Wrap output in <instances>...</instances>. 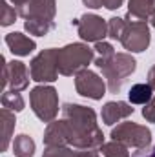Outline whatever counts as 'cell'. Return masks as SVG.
<instances>
[{
  "label": "cell",
  "mask_w": 155,
  "mask_h": 157,
  "mask_svg": "<svg viewBox=\"0 0 155 157\" xmlns=\"http://www.w3.org/2000/svg\"><path fill=\"white\" fill-rule=\"evenodd\" d=\"M62 119L68 126V144L75 150L97 148L104 144V133L99 128L97 113L89 106H82L75 102H66L62 108Z\"/></svg>",
  "instance_id": "1"
},
{
  "label": "cell",
  "mask_w": 155,
  "mask_h": 157,
  "mask_svg": "<svg viewBox=\"0 0 155 157\" xmlns=\"http://www.w3.org/2000/svg\"><path fill=\"white\" fill-rule=\"evenodd\" d=\"M95 66L102 71V77L108 84L110 93H119L124 86L126 78L137 70V60L131 57V53H115L112 59H100L97 57Z\"/></svg>",
  "instance_id": "2"
},
{
  "label": "cell",
  "mask_w": 155,
  "mask_h": 157,
  "mask_svg": "<svg viewBox=\"0 0 155 157\" xmlns=\"http://www.w3.org/2000/svg\"><path fill=\"white\" fill-rule=\"evenodd\" d=\"M95 60V49L84 42H73L59 49V73L64 77H73Z\"/></svg>",
  "instance_id": "3"
},
{
  "label": "cell",
  "mask_w": 155,
  "mask_h": 157,
  "mask_svg": "<svg viewBox=\"0 0 155 157\" xmlns=\"http://www.w3.org/2000/svg\"><path fill=\"white\" fill-rule=\"evenodd\" d=\"M29 106L42 122H53L59 115V93L49 84H39L29 91Z\"/></svg>",
  "instance_id": "4"
},
{
  "label": "cell",
  "mask_w": 155,
  "mask_h": 157,
  "mask_svg": "<svg viewBox=\"0 0 155 157\" xmlns=\"http://www.w3.org/2000/svg\"><path fill=\"white\" fill-rule=\"evenodd\" d=\"M110 137L113 141L126 144L128 148H133V150H142V148L152 146V130L142 124H137L133 121L119 122L112 130Z\"/></svg>",
  "instance_id": "5"
},
{
  "label": "cell",
  "mask_w": 155,
  "mask_h": 157,
  "mask_svg": "<svg viewBox=\"0 0 155 157\" xmlns=\"http://www.w3.org/2000/svg\"><path fill=\"white\" fill-rule=\"evenodd\" d=\"M29 73L31 80L40 84L55 82L59 78V49L57 48L42 49L29 62Z\"/></svg>",
  "instance_id": "6"
},
{
  "label": "cell",
  "mask_w": 155,
  "mask_h": 157,
  "mask_svg": "<svg viewBox=\"0 0 155 157\" xmlns=\"http://www.w3.org/2000/svg\"><path fill=\"white\" fill-rule=\"evenodd\" d=\"M150 26L148 20H128L126 29L120 37V44L128 53H142L150 46Z\"/></svg>",
  "instance_id": "7"
},
{
  "label": "cell",
  "mask_w": 155,
  "mask_h": 157,
  "mask_svg": "<svg viewBox=\"0 0 155 157\" xmlns=\"http://www.w3.org/2000/svg\"><path fill=\"white\" fill-rule=\"evenodd\" d=\"M73 24L77 26L78 37L84 42H102L104 37H108V20H104L102 17L95 15V13H86L80 18L73 20Z\"/></svg>",
  "instance_id": "8"
},
{
  "label": "cell",
  "mask_w": 155,
  "mask_h": 157,
  "mask_svg": "<svg viewBox=\"0 0 155 157\" xmlns=\"http://www.w3.org/2000/svg\"><path fill=\"white\" fill-rule=\"evenodd\" d=\"M75 90L78 95L91 99V101H100L106 95L108 84L104 77H100L99 73L91 71V70H82L80 73L75 75Z\"/></svg>",
  "instance_id": "9"
},
{
  "label": "cell",
  "mask_w": 155,
  "mask_h": 157,
  "mask_svg": "<svg viewBox=\"0 0 155 157\" xmlns=\"http://www.w3.org/2000/svg\"><path fill=\"white\" fill-rule=\"evenodd\" d=\"M2 62H4V80H2V88H9L11 91H24L28 86H29V80H31V73L28 70V66L20 60H11L7 62L4 57H2Z\"/></svg>",
  "instance_id": "10"
},
{
  "label": "cell",
  "mask_w": 155,
  "mask_h": 157,
  "mask_svg": "<svg viewBox=\"0 0 155 157\" xmlns=\"http://www.w3.org/2000/svg\"><path fill=\"white\" fill-rule=\"evenodd\" d=\"M17 11H18V17H22L24 20L28 18L53 20L57 15V0H29Z\"/></svg>",
  "instance_id": "11"
},
{
  "label": "cell",
  "mask_w": 155,
  "mask_h": 157,
  "mask_svg": "<svg viewBox=\"0 0 155 157\" xmlns=\"http://www.w3.org/2000/svg\"><path fill=\"white\" fill-rule=\"evenodd\" d=\"M135 108H131V104L124 102V101H110L102 106L100 110V117H102V122L108 124V126H113L119 121L122 119H128L130 115H133Z\"/></svg>",
  "instance_id": "12"
},
{
  "label": "cell",
  "mask_w": 155,
  "mask_h": 157,
  "mask_svg": "<svg viewBox=\"0 0 155 157\" xmlns=\"http://www.w3.org/2000/svg\"><path fill=\"white\" fill-rule=\"evenodd\" d=\"M42 139H44V144H46V146H70V144H68L70 135H68L66 121L60 119V121L47 122Z\"/></svg>",
  "instance_id": "13"
},
{
  "label": "cell",
  "mask_w": 155,
  "mask_h": 157,
  "mask_svg": "<svg viewBox=\"0 0 155 157\" xmlns=\"http://www.w3.org/2000/svg\"><path fill=\"white\" fill-rule=\"evenodd\" d=\"M6 44L11 49V53L17 55V57H28L29 53H33L37 49V42L33 39H29V37H26L20 31L7 33L6 35Z\"/></svg>",
  "instance_id": "14"
},
{
  "label": "cell",
  "mask_w": 155,
  "mask_h": 157,
  "mask_svg": "<svg viewBox=\"0 0 155 157\" xmlns=\"http://www.w3.org/2000/svg\"><path fill=\"white\" fill-rule=\"evenodd\" d=\"M155 11V0H128V17L135 20H150Z\"/></svg>",
  "instance_id": "15"
},
{
  "label": "cell",
  "mask_w": 155,
  "mask_h": 157,
  "mask_svg": "<svg viewBox=\"0 0 155 157\" xmlns=\"http://www.w3.org/2000/svg\"><path fill=\"white\" fill-rule=\"evenodd\" d=\"M2 146L0 150L6 152L9 148V144L13 143V130H15V124H17V119H15V112L7 110V108H2Z\"/></svg>",
  "instance_id": "16"
},
{
  "label": "cell",
  "mask_w": 155,
  "mask_h": 157,
  "mask_svg": "<svg viewBox=\"0 0 155 157\" xmlns=\"http://www.w3.org/2000/svg\"><path fill=\"white\" fill-rule=\"evenodd\" d=\"M128 99L131 104H139V106H146L152 99H153V88L148 82H139L133 84L128 91Z\"/></svg>",
  "instance_id": "17"
},
{
  "label": "cell",
  "mask_w": 155,
  "mask_h": 157,
  "mask_svg": "<svg viewBox=\"0 0 155 157\" xmlns=\"http://www.w3.org/2000/svg\"><path fill=\"white\" fill-rule=\"evenodd\" d=\"M13 146V154L15 157H33L35 155V141L28 135V133H20L13 139L11 143Z\"/></svg>",
  "instance_id": "18"
},
{
  "label": "cell",
  "mask_w": 155,
  "mask_h": 157,
  "mask_svg": "<svg viewBox=\"0 0 155 157\" xmlns=\"http://www.w3.org/2000/svg\"><path fill=\"white\" fill-rule=\"evenodd\" d=\"M24 29L29 35L35 37H46L49 31L55 29V20H46V18H28L24 20Z\"/></svg>",
  "instance_id": "19"
},
{
  "label": "cell",
  "mask_w": 155,
  "mask_h": 157,
  "mask_svg": "<svg viewBox=\"0 0 155 157\" xmlns=\"http://www.w3.org/2000/svg\"><path fill=\"white\" fill-rule=\"evenodd\" d=\"M0 102L4 108L11 110V112H22L26 108V102H24V97L20 95V91H11V90H4L2 97H0Z\"/></svg>",
  "instance_id": "20"
},
{
  "label": "cell",
  "mask_w": 155,
  "mask_h": 157,
  "mask_svg": "<svg viewBox=\"0 0 155 157\" xmlns=\"http://www.w3.org/2000/svg\"><path fill=\"white\" fill-rule=\"evenodd\" d=\"M100 152L104 157H131L130 155V148L119 141H110V143H104L100 146Z\"/></svg>",
  "instance_id": "21"
},
{
  "label": "cell",
  "mask_w": 155,
  "mask_h": 157,
  "mask_svg": "<svg viewBox=\"0 0 155 157\" xmlns=\"http://www.w3.org/2000/svg\"><path fill=\"white\" fill-rule=\"evenodd\" d=\"M0 11H2V15H0V26L7 28V26H11V24L17 22L18 11H17V7L9 6L7 0H0Z\"/></svg>",
  "instance_id": "22"
},
{
  "label": "cell",
  "mask_w": 155,
  "mask_h": 157,
  "mask_svg": "<svg viewBox=\"0 0 155 157\" xmlns=\"http://www.w3.org/2000/svg\"><path fill=\"white\" fill-rule=\"evenodd\" d=\"M126 24H128V18H120V17L110 18L108 20V37L120 42V37L126 29Z\"/></svg>",
  "instance_id": "23"
},
{
  "label": "cell",
  "mask_w": 155,
  "mask_h": 157,
  "mask_svg": "<svg viewBox=\"0 0 155 157\" xmlns=\"http://www.w3.org/2000/svg\"><path fill=\"white\" fill-rule=\"evenodd\" d=\"M75 148L71 146H46L42 157H77Z\"/></svg>",
  "instance_id": "24"
},
{
  "label": "cell",
  "mask_w": 155,
  "mask_h": 157,
  "mask_svg": "<svg viewBox=\"0 0 155 157\" xmlns=\"http://www.w3.org/2000/svg\"><path fill=\"white\" fill-rule=\"evenodd\" d=\"M93 49H95L97 57H100V59H112V57L117 53L115 48H113L110 42H106V40H102V42H97Z\"/></svg>",
  "instance_id": "25"
},
{
  "label": "cell",
  "mask_w": 155,
  "mask_h": 157,
  "mask_svg": "<svg viewBox=\"0 0 155 157\" xmlns=\"http://www.w3.org/2000/svg\"><path fill=\"white\" fill-rule=\"evenodd\" d=\"M142 117L146 119L148 122H155V95H153V99L142 108Z\"/></svg>",
  "instance_id": "26"
},
{
  "label": "cell",
  "mask_w": 155,
  "mask_h": 157,
  "mask_svg": "<svg viewBox=\"0 0 155 157\" xmlns=\"http://www.w3.org/2000/svg\"><path fill=\"white\" fill-rule=\"evenodd\" d=\"M131 157H155V144L148 146V148H142V150H137Z\"/></svg>",
  "instance_id": "27"
},
{
  "label": "cell",
  "mask_w": 155,
  "mask_h": 157,
  "mask_svg": "<svg viewBox=\"0 0 155 157\" xmlns=\"http://www.w3.org/2000/svg\"><path fill=\"white\" fill-rule=\"evenodd\" d=\"M122 4H124V0H102V7H106V9H110V11L119 9Z\"/></svg>",
  "instance_id": "28"
},
{
  "label": "cell",
  "mask_w": 155,
  "mask_h": 157,
  "mask_svg": "<svg viewBox=\"0 0 155 157\" xmlns=\"http://www.w3.org/2000/svg\"><path fill=\"white\" fill-rule=\"evenodd\" d=\"M77 157H100L97 148H86V150H77Z\"/></svg>",
  "instance_id": "29"
},
{
  "label": "cell",
  "mask_w": 155,
  "mask_h": 157,
  "mask_svg": "<svg viewBox=\"0 0 155 157\" xmlns=\"http://www.w3.org/2000/svg\"><path fill=\"white\" fill-rule=\"evenodd\" d=\"M82 2H84V6L89 7V9H99V7H102V0H82Z\"/></svg>",
  "instance_id": "30"
},
{
  "label": "cell",
  "mask_w": 155,
  "mask_h": 157,
  "mask_svg": "<svg viewBox=\"0 0 155 157\" xmlns=\"http://www.w3.org/2000/svg\"><path fill=\"white\" fill-rule=\"evenodd\" d=\"M148 84L153 88V91H155V64L150 68V71H148Z\"/></svg>",
  "instance_id": "31"
},
{
  "label": "cell",
  "mask_w": 155,
  "mask_h": 157,
  "mask_svg": "<svg viewBox=\"0 0 155 157\" xmlns=\"http://www.w3.org/2000/svg\"><path fill=\"white\" fill-rule=\"evenodd\" d=\"M9 2H11V4H13V6H15L17 9H18V7H22L24 4H28L29 0H9Z\"/></svg>",
  "instance_id": "32"
},
{
  "label": "cell",
  "mask_w": 155,
  "mask_h": 157,
  "mask_svg": "<svg viewBox=\"0 0 155 157\" xmlns=\"http://www.w3.org/2000/svg\"><path fill=\"white\" fill-rule=\"evenodd\" d=\"M150 24H152V26H153V28H155V11H153V15L150 17Z\"/></svg>",
  "instance_id": "33"
}]
</instances>
